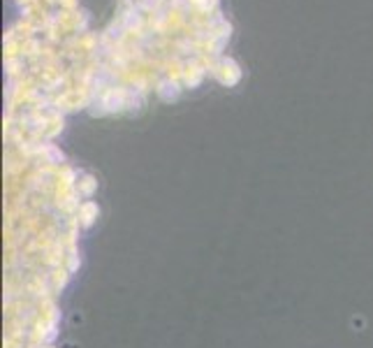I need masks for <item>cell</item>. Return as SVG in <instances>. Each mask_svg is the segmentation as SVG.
I'll list each match as a JSON object with an SVG mask.
<instances>
[{
    "instance_id": "obj_1",
    "label": "cell",
    "mask_w": 373,
    "mask_h": 348,
    "mask_svg": "<svg viewBox=\"0 0 373 348\" xmlns=\"http://www.w3.org/2000/svg\"><path fill=\"white\" fill-rule=\"evenodd\" d=\"M93 214H98V207L93 202H86L84 207H81V216H84V225H91L93 223Z\"/></svg>"
}]
</instances>
